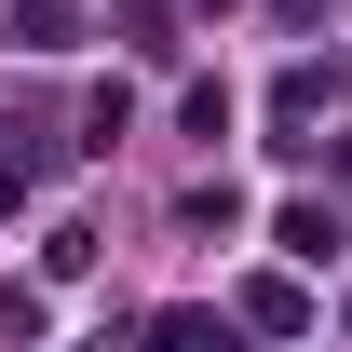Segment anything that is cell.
I'll list each match as a JSON object with an SVG mask.
<instances>
[{"label":"cell","instance_id":"1","mask_svg":"<svg viewBox=\"0 0 352 352\" xmlns=\"http://www.w3.org/2000/svg\"><path fill=\"white\" fill-rule=\"evenodd\" d=\"M271 244H285L298 271H325V258H339V217H325V204H285V217H271Z\"/></svg>","mask_w":352,"mask_h":352},{"label":"cell","instance_id":"6","mask_svg":"<svg viewBox=\"0 0 352 352\" xmlns=\"http://www.w3.org/2000/svg\"><path fill=\"white\" fill-rule=\"evenodd\" d=\"M271 14H285V28H311V0H271Z\"/></svg>","mask_w":352,"mask_h":352},{"label":"cell","instance_id":"2","mask_svg":"<svg viewBox=\"0 0 352 352\" xmlns=\"http://www.w3.org/2000/svg\"><path fill=\"white\" fill-rule=\"evenodd\" d=\"M14 41H28V54H68V41H82V0H14Z\"/></svg>","mask_w":352,"mask_h":352},{"label":"cell","instance_id":"3","mask_svg":"<svg viewBox=\"0 0 352 352\" xmlns=\"http://www.w3.org/2000/svg\"><path fill=\"white\" fill-rule=\"evenodd\" d=\"M244 325H271V339H298V325H311V298H298V285H244Z\"/></svg>","mask_w":352,"mask_h":352},{"label":"cell","instance_id":"4","mask_svg":"<svg viewBox=\"0 0 352 352\" xmlns=\"http://www.w3.org/2000/svg\"><path fill=\"white\" fill-rule=\"evenodd\" d=\"M149 352H230V325H217V311H163V325H149Z\"/></svg>","mask_w":352,"mask_h":352},{"label":"cell","instance_id":"5","mask_svg":"<svg viewBox=\"0 0 352 352\" xmlns=\"http://www.w3.org/2000/svg\"><path fill=\"white\" fill-rule=\"evenodd\" d=\"M14 204H28V163H14V149H0V217H14Z\"/></svg>","mask_w":352,"mask_h":352}]
</instances>
